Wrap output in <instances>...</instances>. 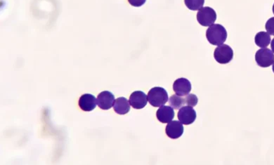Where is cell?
<instances>
[{"mask_svg": "<svg viewBox=\"0 0 274 165\" xmlns=\"http://www.w3.org/2000/svg\"><path fill=\"white\" fill-rule=\"evenodd\" d=\"M206 37L211 45L220 46L226 42L227 31L222 25L213 24L209 26L208 29L206 31Z\"/></svg>", "mask_w": 274, "mask_h": 165, "instance_id": "cell-1", "label": "cell"}, {"mask_svg": "<svg viewBox=\"0 0 274 165\" xmlns=\"http://www.w3.org/2000/svg\"><path fill=\"white\" fill-rule=\"evenodd\" d=\"M168 100V92L164 88H153L148 94V101L154 107L163 106Z\"/></svg>", "mask_w": 274, "mask_h": 165, "instance_id": "cell-2", "label": "cell"}, {"mask_svg": "<svg viewBox=\"0 0 274 165\" xmlns=\"http://www.w3.org/2000/svg\"><path fill=\"white\" fill-rule=\"evenodd\" d=\"M197 20L201 26L209 27L214 24L217 20V14L212 8H201L197 14Z\"/></svg>", "mask_w": 274, "mask_h": 165, "instance_id": "cell-3", "label": "cell"}, {"mask_svg": "<svg viewBox=\"0 0 274 165\" xmlns=\"http://www.w3.org/2000/svg\"><path fill=\"white\" fill-rule=\"evenodd\" d=\"M214 57L219 64H228L234 58V51L228 45H221L215 49Z\"/></svg>", "mask_w": 274, "mask_h": 165, "instance_id": "cell-4", "label": "cell"}, {"mask_svg": "<svg viewBox=\"0 0 274 165\" xmlns=\"http://www.w3.org/2000/svg\"><path fill=\"white\" fill-rule=\"evenodd\" d=\"M255 61L259 67H269L274 64V53L269 49H261L255 54Z\"/></svg>", "mask_w": 274, "mask_h": 165, "instance_id": "cell-5", "label": "cell"}, {"mask_svg": "<svg viewBox=\"0 0 274 165\" xmlns=\"http://www.w3.org/2000/svg\"><path fill=\"white\" fill-rule=\"evenodd\" d=\"M196 111L190 106H184L179 109L178 119L183 125H189L193 124L196 119Z\"/></svg>", "mask_w": 274, "mask_h": 165, "instance_id": "cell-6", "label": "cell"}, {"mask_svg": "<svg viewBox=\"0 0 274 165\" xmlns=\"http://www.w3.org/2000/svg\"><path fill=\"white\" fill-rule=\"evenodd\" d=\"M165 132L170 139H179L184 133V126L180 121H171L167 125Z\"/></svg>", "mask_w": 274, "mask_h": 165, "instance_id": "cell-7", "label": "cell"}, {"mask_svg": "<svg viewBox=\"0 0 274 165\" xmlns=\"http://www.w3.org/2000/svg\"><path fill=\"white\" fill-rule=\"evenodd\" d=\"M129 101L135 109H142L147 105L148 96L141 91H136L131 94Z\"/></svg>", "mask_w": 274, "mask_h": 165, "instance_id": "cell-8", "label": "cell"}, {"mask_svg": "<svg viewBox=\"0 0 274 165\" xmlns=\"http://www.w3.org/2000/svg\"><path fill=\"white\" fill-rule=\"evenodd\" d=\"M191 88V84L189 80L186 78H179L175 80L173 84V90L176 95L180 97H184L189 94Z\"/></svg>", "mask_w": 274, "mask_h": 165, "instance_id": "cell-9", "label": "cell"}, {"mask_svg": "<svg viewBox=\"0 0 274 165\" xmlns=\"http://www.w3.org/2000/svg\"><path fill=\"white\" fill-rule=\"evenodd\" d=\"M115 97L111 92L104 91L99 94L97 104L102 110H109L115 103Z\"/></svg>", "mask_w": 274, "mask_h": 165, "instance_id": "cell-10", "label": "cell"}, {"mask_svg": "<svg viewBox=\"0 0 274 165\" xmlns=\"http://www.w3.org/2000/svg\"><path fill=\"white\" fill-rule=\"evenodd\" d=\"M97 105V99L91 94H83L79 99V106L83 111L86 112H89L95 109Z\"/></svg>", "mask_w": 274, "mask_h": 165, "instance_id": "cell-11", "label": "cell"}, {"mask_svg": "<svg viewBox=\"0 0 274 165\" xmlns=\"http://www.w3.org/2000/svg\"><path fill=\"white\" fill-rule=\"evenodd\" d=\"M156 117L162 123H169L174 117V108L167 106L160 107L157 110Z\"/></svg>", "mask_w": 274, "mask_h": 165, "instance_id": "cell-12", "label": "cell"}, {"mask_svg": "<svg viewBox=\"0 0 274 165\" xmlns=\"http://www.w3.org/2000/svg\"><path fill=\"white\" fill-rule=\"evenodd\" d=\"M115 112L119 115H125L130 112V103L127 99L120 97L115 100L113 104Z\"/></svg>", "mask_w": 274, "mask_h": 165, "instance_id": "cell-13", "label": "cell"}, {"mask_svg": "<svg viewBox=\"0 0 274 165\" xmlns=\"http://www.w3.org/2000/svg\"><path fill=\"white\" fill-rule=\"evenodd\" d=\"M255 44L260 48H267L271 42V36L268 33L259 32L255 37Z\"/></svg>", "mask_w": 274, "mask_h": 165, "instance_id": "cell-14", "label": "cell"}, {"mask_svg": "<svg viewBox=\"0 0 274 165\" xmlns=\"http://www.w3.org/2000/svg\"><path fill=\"white\" fill-rule=\"evenodd\" d=\"M168 101H169L171 108L175 110L181 109L186 104V99L183 98V97L176 95V94L171 96Z\"/></svg>", "mask_w": 274, "mask_h": 165, "instance_id": "cell-15", "label": "cell"}, {"mask_svg": "<svg viewBox=\"0 0 274 165\" xmlns=\"http://www.w3.org/2000/svg\"><path fill=\"white\" fill-rule=\"evenodd\" d=\"M186 6L192 11L200 10L205 4V0H184Z\"/></svg>", "mask_w": 274, "mask_h": 165, "instance_id": "cell-16", "label": "cell"}, {"mask_svg": "<svg viewBox=\"0 0 274 165\" xmlns=\"http://www.w3.org/2000/svg\"><path fill=\"white\" fill-rule=\"evenodd\" d=\"M186 103L188 105V106L194 107L198 104V97H196L195 94H189L187 95L186 97Z\"/></svg>", "mask_w": 274, "mask_h": 165, "instance_id": "cell-17", "label": "cell"}, {"mask_svg": "<svg viewBox=\"0 0 274 165\" xmlns=\"http://www.w3.org/2000/svg\"><path fill=\"white\" fill-rule=\"evenodd\" d=\"M265 28L267 33L271 35L274 36V17L269 18L265 25Z\"/></svg>", "mask_w": 274, "mask_h": 165, "instance_id": "cell-18", "label": "cell"}, {"mask_svg": "<svg viewBox=\"0 0 274 165\" xmlns=\"http://www.w3.org/2000/svg\"><path fill=\"white\" fill-rule=\"evenodd\" d=\"M128 1L131 5L133 6V7H139L144 5L146 0H128Z\"/></svg>", "mask_w": 274, "mask_h": 165, "instance_id": "cell-19", "label": "cell"}, {"mask_svg": "<svg viewBox=\"0 0 274 165\" xmlns=\"http://www.w3.org/2000/svg\"><path fill=\"white\" fill-rule=\"evenodd\" d=\"M271 47H272V51L274 53V38L272 40V43H271Z\"/></svg>", "mask_w": 274, "mask_h": 165, "instance_id": "cell-20", "label": "cell"}, {"mask_svg": "<svg viewBox=\"0 0 274 165\" xmlns=\"http://www.w3.org/2000/svg\"><path fill=\"white\" fill-rule=\"evenodd\" d=\"M272 70H273L274 73V62L273 64V67H272Z\"/></svg>", "mask_w": 274, "mask_h": 165, "instance_id": "cell-21", "label": "cell"}, {"mask_svg": "<svg viewBox=\"0 0 274 165\" xmlns=\"http://www.w3.org/2000/svg\"><path fill=\"white\" fill-rule=\"evenodd\" d=\"M273 13L274 14V6H273Z\"/></svg>", "mask_w": 274, "mask_h": 165, "instance_id": "cell-22", "label": "cell"}]
</instances>
